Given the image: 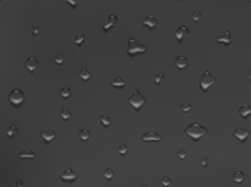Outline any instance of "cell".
Wrapping results in <instances>:
<instances>
[{"mask_svg": "<svg viewBox=\"0 0 251 187\" xmlns=\"http://www.w3.org/2000/svg\"><path fill=\"white\" fill-rule=\"evenodd\" d=\"M142 25L146 26V27H148L150 29H153V28L157 26V18L153 17L152 15H148V16H146V17L142 20Z\"/></svg>", "mask_w": 251, "mask_h": 187, "instance_id": "cell-10", "label": "cell"}, {"mask_svg": "<svg viewBox=\"0 0 251 187\" xmlns=\"http://www.w3.org/2000/svg\"><path fill=\"white\" fill-rule=\"evenodd\" d=\"M249 78L251 80V71H250V73H249Z\"/></svg>", "mask_w": 251, "mask_h": 187, "instance_id": "cell-40", "label": "cell"}, {"mask_svg": "<svg viewBox=\"0 0 251 187\" xmlns=\"http://www.w3.org/2000/svg\"><path fill=\"white\" fill-rule=\"evenodd\" d=\"M178 155H179V158H180V159H184V158H186L187 153H186L185 149H180V151H179V153H178Z\"/></svg>", "mask_w": 251, "mask_h": 187, "instance_id": "cell-34", "label": "cell"}, {"mask_svg": "<svg viewBox=\"0 0 251 187\" xmlns=\"http://www.w3.org/2000/svg\"><path fill=\"white\" fill-rule=\"evenodd\" d=\"M116 21H118V17L115 15H109V22L108 23H110L112 26H114L116 23Z\"/></svg>", "mask_w": 251, "mask_h": 187, "instance_id": "cell-32", "label": "cell"}, {"mask_svg": "<svg viewBox=\"0 0 251 187\" xmlns=\"http://www.w3.org/2000/svg\"><path fill=\"white\" fill-rule=\"evenodd\" d=\"M113 176H114V171H113L112 169H107V170L104 171V177H105V179L110 180V179H113Z\"/></svg>", "mask_w": 251, "mask_h": 187, "instance_id": "cell-28", "label": "cell"}, {"mask_svg": "<svg viewBox=\"0 0 251 187\" xmlns=\"http://www.w3.org/2000/svg\"><path fill=\"white\" fill-rule=\"evenodd\" d=\"M99 121L102 122V125L103 126H109L110 125V122H112V120H110V118L108 116V115H101V118H99Z\"/></svg>", "mask_w": 251, "mask_h": 187, "instance_id": "cell-22", "label": "cell"}, {"mask_svg": "<svg viewBox=\"0 0 251 187\" xmlns=\"http://www.w3.org/2000/svg\"><path fill=\"white\" fill-rule=\"evenodd\" d=\"M60 96L64 98V99H67L70 96H71V90L69 87H63L61 90H60Z\"/></svg>", "mask_w": 251, "mask_h": 187, "instance_id": "cell-21", "label": "cell"}, {"mask_svg": "<svg viewBox=\"0 0 251 187\" xmlns=\"http://www.w3.org/2000/svg\"><path fill=\"white\" fill-rule=\"evenodd\" d=\"M187 35H189V29L185 26H180L175 31V38L178 42H183Z\"/></svg>", "mask_w": 251, "mask_h": 187, "instance_id": "cell-9", "label": "cell"}, {"mask_svg": "<svg viewBox=\"0 0 251 187\" xmlns=\"http://www.w3.org/2000/svg\"><path fill=\"white\" fill-rule=\"evenodd\" d=\"M54 60H55V63H57V64H63L65 59H64V57H63L61 54H57V55H55V58H54Z\"/></svg>", "mask_w": 251, "mask_h": 187, "instance_id": "cell-30", "label": "cell"}, {"mask_svg": "<svg viewBox=\"0 0 251 187\" xmlns=\"http://www.w3.org/2000/svg\"><path fill=\"white\" fill-rule=\"evenodd\" d=\"M141 139L143 141V142H150V141H153V142H159V141H162L163 139V137H162V135H159V133H157V132H146V133H143L142 136H141Z\"/></svg>", "mask_w": 251, "mask_h": 187, "instance_id": "cell-6", "label": "cell"}, {"mask_svg": "<svg viewBox=\"0 0 251 187\" xmlns=\"http://www.w3.org/2000/svg\"><path fill=\"white\" fill-rule=\"evenodd\" d=\"M67 4H70V5H73L74 8H76V5H77V2L76 0H69V2H66Z\"/></svg>", "mask_w": 251, "mask_h": 187, "instance_id": "cell-36", "label": "cell"}, {"mask_svg": "<svg viewBox=\"0 0 251 187\" xmlns=\"http://www.w3.org/2000/svg\"><path fill=\"white\" fill-rule=\"evenodd\" d=\"M19 158H21V159H27V158L33 159V158H36V153L33 151H23L19 154Z\"/></svg>", "mask_w": 251, "mask_h": 187, "instance_id": "cell-19", "label": "cell"}, {"mask_svg": "<svg viewBox=\"0 0 251 187\" xmlns=\"http://www.w3.org/2000/svg\"><path fill=\"white\" fill-rule=\"evenodd\" d=\"M239 114L243 116V118H249L250 115H251V106L249 105V104H245V105H243L240 109H239Z\"/></svg>", "mask_w": 251, "mask_h": 187, "instance_id": "cell-15", "label": "cell"}, {"mask_svg": "<svg viewBox=\"0 0 251 187\" xmlns=\"http://www.w3.org/2000/svg\"><path fill=\"white\" fill-rule=\"evenodd\" d=\"M234 137H237L238 139H240L241 142H244L249 136H250V131L247 128H243V127H238L235 128V131L233 132Z\"/></svg>", "mask_w": 251, "mask_h": 187, "instance_id": "cell-8", "label": "cell"}, {"mask_svg": "<svg viewBox=\"0 0 251 187\" xmlns=\"http://www.w3.org/2000/svg\"><path fill=\"white\" fill-rule=\"evenodd\" d=\"M25 66L29 70V71H34L36 69H37L39 66V61L37 60V58H34V57H29L26 63H25Z\"/></svg>", "mask_w": 251, "mask_h": 187, "instance_id": "cell-12", "label": "cell"}, {"mask_svg": "<svg viewBox=\"0 0 251 187\" xmlns=\"http://www.w3.org/2000/svg\"><path fill=\"white\" fill-rule=\"evenodd\" d=\"M9 100L14 106H20L25 102V93L21 89H12L9 94Z\"/></svg>", "mask_w": 251, "mask_h": 187, "instance_id": "cell-3", "label": "cell"}, {"mask_svg": "<svg viewBox=\"0 0 251 187\" xmlns=\"http://www.w3.org/2000/svg\"><path fill=\"white\" fill-rule=\"evenodd\" d=\"M140 187H147V186H146V183H141Z\"/></svg>", "mask_w": 251, "mask_h": 187, "instance_id": "cell-39", "label": "cell"}, {"mask_svg": "<svg viewBox=\"0 0 251 187\" xmlns=\"http://www.w3.org/2000/svg\"><path fill=\"white\" fill-rule=\"evenodd\" d=\"M180 109L184 111V113H187V111H191L192 110V105L190 103H183L180 105Z\"/></svg>", "mask_w": 251, "mask_h": 187, "instance_id": "cell-25", "label": "cell"}, {"mask_svg": "<svg viewBox=\"0 0 251 187\" xmlns=\"http://www.w3.org/2000/svg\"><path fill=\"white\" fill-rule=\"evenodd\" d=\"M60 116H61L64 120H69V119H70V116H71L70 110H69V109H66V108L61 109V110H60Z\"/></svg>", "mask_w": 251, "mask_h": 187, "instance_id": "cell-23", "label": "cell"}, {"mask_svg": "<svg viewBox=\"0 0 251 187\" xmlns=\"http://www.w3.org/2000/svg\"><path fill=\"white\" fill-rule=\"evenodd\" d=\"M201 165L202 166H207V157H202V159H201Z\"/></svg>", "mask_w": 251, "mask_h": 187, "instance_id": "cell-35", "label": "cell"}, {"mask_svg": "<svg viewBox=\"0 0 251 187\" xmlns=\"http://www.w3.org/2000/svg\"><path fill=\"white\" fill-rule=\"evenodd\" d=\"M16 132H17V127L14 126V125H11V126L6 130V135H8V137H10V138H12L14 135H15Z\"/></svg>", "mask_w": 251, "mask_h": 187, "instance_id": "cell-24", "label": "cell"}, {"mask_svg": "<svg viewBox=\"0 0 251 187\" xmlns=\"http://www.w3.org/2000/svg\"><path fill=\"white\" fill-rule=\"evenodd\" d=\"M60 179L63 181H66V182H71V181H74L77 179V174L73 170V169H70V167H67V169H65V171L60 175Z\"/></svg>", "mask_w": 251, "mask_h": 187, "instance_id": "cell-7", "label": "cell"}, {"mask_svg": "<svg viewBox=\"0 0 251 187\" xmlns=\"http://www.w3.org/2000/svg\"><path fill=\"white\" fill-rule=\"evenodd\" d=\"M41 136H42V138H43L47 143H49L50 141H53V139L57 137V133H55L53 130H45V131H43V132L41 133Z\"/></svg>", "mask_w": 251, "mask_h": 187, "instance_id": "cell-13", "label": "cell"}, {"mask_svg": "<svg viewBox=\"0 0 251 187\" xmlns=\"http://www.w3.org/2000/svg\"><path fill=\"white\" fill-rule=\"evenodd\" d=\"M163 80H164V75H163V73H157V75H156V77H154V81H156L157 83H160V82H162Z\"/></svg>", "mask_w": 251, "mask_h": 187, "instance_id": "cell-31", "label": "cell"}, {"mask_svg": "<svg viewBox=\"0 0 251 187\" xmlns=\"http://www.w3.org/2000/svg\"><path fill=\"white\" fill-rule=\"evenodd\" d=\"M233 179H234V181L237 183H241L245 180V175H244L243 171H235L234 175H233Z\"/></svg>", "mask_w": 251, "mask_h": 187, "instance_id": "cell-20", "label": "cell"}, {"mask_svg": "<svg viewBox=\"0 0 251 187\" xmlns=\"http://www.w3.org/2000/svg\"><path fill=\"white\" fill-rule=\"evenodd\" d=\"M216 41L219 42V43L230 44V43H231V33H230V31H225L224 33L217 35V37H216Z\"/></svg>", "mask_w": 251, "mask_h": 187, "instance_id": "cell-11", "label": "cell"}, {"mask_svg": "<svg viewBox=\"0 0 251 187\" xmlns=\"http://www.w3.org/2000/svg\"><path fill=\"white\" fill-rule=\"evenodd\" d=\"M145 51H147V47L146 45L138 43L134 38L129 39V42H128V53H129V55H135L137 53H145Z\"/></svg>", "mask_w": 251, "mask_h": 187, "instance_id": "cell-4", "label": "cell"}, {"mask_svg": "<svg viewBox=\"0 0 251 187\" xmlns=\"http://www.w3.org/2000/svg\"><path fill=\"white\" fill-rule=\"evenodd\" d=\"M145 103H146V98L142 96V93L140 90H134L131 93V96L129 97V104L136 110H138Z\"/></svg>", "mask_w": 251, "mask_h": 187, "instance_id": "cell-2", "label": "cell"}, {"mask_svg": "<svg viewBox=\"0 0 251 187\" xmlns=\"http://www.w3.org/2000/svg\"><path fill=\"white\" fill-rule=\"evenodd\" d=\"M170 183H172V182H170V179H169L168 176H164V177L162 179V185H163L164 187H168Z\"/></svg>", "mask_w": 251, "mask_h": 187, "instance_id": "cell-33", "label": "cell"}, {"mask_svg": "<svg viewBox=\"0 0 251 187\" xmlns=\"http://www.w3.org/2000/svg\"><path fill=\"white\" fill-rule=\"evenodd\" d=\"M184 132H185V135L189 136L191 139H194V141H199L200 138H202V137L208 132V130H207L205 126L200 125V124L192 122V124H190V125L185 128Z\"/></svg>", "mask_w": 251, "mask_h": 187, "instance_id": "cell-1", "label": "cell"}, {"mask_svg": "<svg viewBox=\"0 0 251 187\" xmlns=\"http://www.w3.org/2000/svg\"><path fill=\"white\" fill-rule=\"evenodd\" d=\"M112 86L114 88H122V87H125V80L122 77L118 76L112 81Z\"/></svg>", "mask_w": 251, "mask_h": 187, "instance_id": "cell-18", "label": "cell"}, {"mask_svg": "<svg viewBox=\"0 0 251 187\" xmlns=\"http://www.w3.org/2000/svg\"><path fill=\"white\" fill-rule=\"evenodd\" d=\"M118 152H119V154H121V155L126 154V153H128V146H126V144H120V146L118 147Z\"/></svg>", "mask_w": 251, "mask_h": 187, "instance_id": "cell-26", "label": "cell"}, {"mask_svg": "<svg viewBox=\"0 0 251 187\" xmlns=\"http://www.w3.org/2000/svg\"><path fill=\"white\" fill-rule=\"evenodd\" d=\"M200 18H201V12L199 10H196V11L192 12V20L194 21H199Z\"/></svg>", "mask_w": 251, "mask_h": 187, "instance_id": "cell-29", "label": "cell"}, {"mask_svg": "<svg viewBox=\"0 0 251 187\" xmlns=\"http://www.w3.org/2000/svg\"><path fill=\"white\" fill-rule=\"evenodd\" d=\"M16 186H17V187H26V186L23 185L22 181H17V182H16Z\"/></svg>", "mask_w": 251, "mask_h": 187, "instance_id": "cell-38", "label": "cell"}, {"mask_svg": "<svg viewBox=\"0 0 251 187\" xmlns=\"http://www.w3.org/2000/svg\"><path fill=\"white\" fill-rule=\"evenodd\" d=\"M83 41H85V35H83V34H81V33H79V34L75 37V43H76L77 45L82 44V43H83Z\"/></svg>", "mask_w": 251, "mask_h": 187, "instance_id": "cell-27", "label": "cell"}, {"mask_svg": "<svg viewBox=\"0 0 251 187\" xmlns=\"http://www.w3.org/2000/svg\"><path fill=\"white\" fill-rule=\"evenodd\" d=\"M186 66H187V58L180 55V57H178L175 59V67L176 69L183 70V69H186Z\"/></svg>", "mask_w": 251, "mask_h": 187, "instance_id": "cell-14", "label": "cell"}, {"mask_svg": "<svg viewBox=\"0 0 251 187\" xmlns=\"http://www.w3.org/2000/svg\"><path fill=\"white\" fill-rule=\"evenodd\" d=\"M91 71L89 70H87V69H81L80 71H79V77L81 78V80H83V81H88L89 78H91Z\"/></svg>", "mask_w": 251, "mask_h": 187, "instance_id": "cell-16", "label": "cell"}, {"mask_svg": "<svg viewBox=\"0 0 251 187\" xmlns=\"http://www.w3.org/2000/svg\"><path fill=\"white\" fill-rule=\"evenodd\" d=\"M216 83V77L213 76V75L209 72V71H206L203 73V76L201 78V82H200V86H201V89L203 92H206L211 86H213Z\"/></svg>", "mask_w": 251, "mask_h": 187, "instance_id": "cell-5", "label": "cell"}, {"mask_svg": "<svg viewBox=\"0 0 251 187\" xmlns=\"http://www.w3.org/2000/svg\"><path fill=\"white\" fill-rule=\"evenodd\" d=\"M38 32H39V28H38L37 26H33V27H32V33H33V34H37Z\"/></svg>", "mask_w": 251, "mask_h": 187, "instance_id": "cell-37", "label": "cell"}, {"mask_svg": "<svg viewBox=\"0 0 251 187\" xmlns=\"http://www.w3.org/2000/svg\"><path fill=\"white\" fill-rule=\"evenodd\" d=\"M79 137H80L82 141H87V139H89V137H91V131H89L87 127L81 128V130H80V132H79Z\"/></svg>", "mask_w": 251, "mask_h": 187, "instance_id": "cell-17", "label": "cell"}]
</instances>
